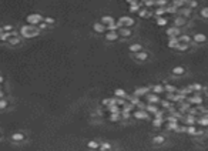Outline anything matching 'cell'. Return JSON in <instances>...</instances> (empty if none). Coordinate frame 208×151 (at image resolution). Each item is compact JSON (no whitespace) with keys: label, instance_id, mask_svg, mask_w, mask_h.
Masks as SVG:
<instances>
[{"label":"cell","instance_id":"obj_30","mask_svg":"<svg viewBox=\"0 0 208 151\" xmlns=\"http://www.w3.org/2000/svg\"><path fill=\"white\" fill-rule=\"evenodd\" d=\"M195 121H197V118H195L194 116H191V114L185 117V124H188V126H193V124H194Z\"/></svg>","mask_w":208,"mask_h":151},{"label":"cell","instance_id":"obj_14","mask_svg":"<svg viewBox=\"0 0 208 151\" xmlns=\"http://www.w3.org/2000/svg\"><path fill=\"white\" fill-rule=\"evenodd\" d=\"M188 103L190 104H201V103H203V99H201V96H200V94H195L194 97H190Z\"/></svg>","mask_w":208,"mask_h":151},{"label":"cell","instance_id":"obj_57","mask_svg":"<svg viewBox=\"0 0 208 151\" xmlns=\"http://www.w3.org/2000/svg\"><path fill=\"white\" fill-rule=\"evenodd\" d=\"M96 114H97V116H103V111H101V110H97V111H96Z\"/></svg>","mask_w":208,"mask_h":151},{"label":"cell","instance_id":"obj_54","mask_svg":"<svg viewBox=\"0 0 208 151\" xmlns=\"http://www.w3.org/2000/svg\"><path fill=\"white\" fill-rule=\"evenodd\" d=\"M188 6H190V9H194V7H197V6H198V3H197L195 0H190Z\"/></svg>","mask_w":208,"mask_h":151},{"label":"cell","instance_id":"obj_61","mask_svg":"<svg viewBox=\"0 0 208 151\" xmlns=\"http://www.w3.org/2000/svg\"><path fill=\"white\" fill-rule=\"evenodd\" d=\"M184 2H185V3H187V2H190V0H184Z\"/></svg>","mask_w":208,"mask_h":151},{"label":"cell","instance_id":"obj_55","mask_svg":"<svg viewBox=\"0 0 208 151\" xmlns=\"http://www.w3.org/2000/svg\"><path fill=\"white\" fill-rule=\"evenodd\" d=\"M163 107H164V109H168V107H171V104H170V101H163Z\"/></svg>","mask_w":208,"mask_h":151},{"label":"cell","instance_id":"obj_42","mask_svg":"<svg viewBox=\"0 0 208 151\" xmlns=\"http://www.w3.org/2000/svg\"><path fill=\"white\" fill-rule=\"evenodd\" d=\"M138 16H140V17H148V16H150V13L147 12V7H146V9L140 10V12H138Z\"/></svg>","mask_w":208,"mask_h":151},{"label":"cell","instance_id":"obj_25","mask_svg":"<svg viewBox=\"0 0 208 151\" xmlns=\"http://www.w3.org/2000/svg\"><path fill=\"white\" fill-rule=\"evenodd\" d=\"M113 104H117V99H104L103 100V106H106V107H110V106H113Z\"/></svg>","mask_w":208,"mask_h":151},{"label":"cell","instance_id":"obj_15","mask_svg":"<svg viewBox=\"0 0 208 151\" xmlns=\"http://www.w3.org/2000/svg\"><path fill=\"white\" fill-rule=\"evenodd\" d=\"M194 42L195 43H204V42H207V36L203 33H197L194 36Z\"/></svg>","mask_w":208,"mask_h":151},{"label":"cell","instance_id":"obj_58","mask_svg":"<svg viewBox=\"0 0 208 151\" xmlns=\"http://www.w3.org/2000/svg\"><path fill=\"white\" fill-rule=\"evenodd\" d=\"M0 99H5V94H3V91H2V89H0Z\"/></svg>","mask_w":208,"mask_h":151},{"label":"cell","instance_id":"obj_7","mask_svg":"<svg viewBox=\"0 0 208 151\" xmlns=\"http://www.w3.org/2000/svg\"><path fill=\"white\" fill-rule=\"evenodd\" d=\"M181 32H180V29L178 27H171V29H168V30H167V34H168V36H170V37H180L181 36Z\"/></svg>","mask_w":208,"mask_h":151},{"label":"cell","instance_id":"obj_53","mask_svg":"<svg viewBox=\"0 0 208 151\" xmlns=\"http://www.w3.org/2000/svg\"><path fill=\"white\" fill-rule=\"evenodd\" d=\"M37 29L40 30V32H42V30H46V29H47V24L44 23V22H42L40 24H37Z\"/></svg>","mask_w":208,"mask_h":151},{"label":"cell","instance_id":"obj_37","mask_svg":"<svg viewBox=\"0 0 208 151\" xmlns=\"http://www.w3.org/2000/svg\"><path fill=\"white\" fill-rule=\"evenodd\" d=\"M164 13H167V10L166 7H157L156 9V14H157V17H161Z\"/></svg>","mask_w":208,"mask_h":151},{"label":"cell","instance_id":"obj_40","mask_svg":"<svg viewBox=\"0 0 208 151\" xmlns=\"http://www.w3.org/2000/svg\"><path fill=\"white\" fill-rule=\"evenodd\" d=\"M156 6V0H144V7H153Z\"/></svg>","mask_w":208,"mask_h":151},{"label":"cell","instance_id":"obj_9","mask_svg":"<svg viewBox=\"0 0 208 151\" xmlns=\"http://www.w3.org/2000/svg\"><path fill=\"white\" fill-rule=\"evenodd\" d=\"M118 32H109V33L106 34V40L107 42H116V40H118Z\"/></svg>","mask_w":208,"mask_h":151},{"label":"cell","instance_id":"obj_59","mask_svg":"<svg viewBox=\"0 0 208 151\" xmlns=\"http://www.w3.org/2000/svg\"><path fill=\"white\" fill-rule=\"evenodd\" d=\"M3 81H5V79H3V77H2V76H0V84H2V83H3Z\"/></svg>","mask_w":208,"mask_h":151},{"label":"cell","instance_id":"obj_35","mask_svg":"<svg viewBox=\"0 0 208 151\" xmlns=\"http://www.w3.org/2000/svg\"><path fill=\"white\" fill-rule=\"evenodd\" d=\"M178 40H180V43H187V44H188V43L191 42V37L187 36V34H181L180 37H178Z\"/></svg>","mask_w":208,"mask_h":151},{"label":"cell","instance_id":"obj_45","mask_svg":"<svg viewBox=\"0 0 208 151\" xmlns=\"http://www.w3.org/2000/svg\"><path fill=\"white\" fill-rule=\"evenodd\" d=\"M181 13H183V16H184L185 19H187V17H190V16H191V9H183L181 10Z\"/></svg>","mask_w":208,"mask_h":151},{"label":"cell","instance_id":"obj_17","mask_svg":"<svg viewBox=\"0 0 208 151\" xmlns=\"http://www.w3.org/2000/svg\"><path fill=\"white\" fill-rule=\"evenodd\" d=\"M20 42H22V39H20L19 36H12L7 43H9L10 46H17V44H20Z\"/></svg>","mask_w":208,"mask_h":151},{"label":"cell","instance_id":"obj_24","mask_svg":"<svg viewBox=\"0 0 208 151\" xmlns=\"http://www.w3.org/2000/svg\"><path fill=\"white\" fill-rule=\"evenodd\" d=\"M164 141H166L164 136H156V137L153 138V143H154V144H157V146H160V144H164Z\"/></svg>","mask_w":208,"mask_h":151},{"label":"cell","instance_id":"obj_51","mask_svg":"<svg viewBox=\"0 0 208 151\" xmlns=\"http://www.w3.org/2000/svg\"><path fill=\"white\" fill-rule=\"evenodd\" d=\"M12 30H13V26H12V24H6V26H3V32H9V33H12Z\"/></svg>","mask_w":208,"mask_h":151},{"label":"cell","instance_id":"obj_21","mask_svg":"<svg viewBox=\"0 0 208 151\" xmlns=\"http://www.w3.org/2000/svg\"><path fill=\"white\" fill-rule=\"evenodd\" d=\"M146 110L148 111V113H153V114H156L157 111H158V107H157L156 104H150V103H147V107Z\"/></svg>","mask_w":208,"mask_h":151},{"label":"cell","instance_id":"obj_13","mask_svg":"<svg viewBox=\"0 0 208 151\" xmlns=\"http://www.w3.org/2000/svg\"><path fill=\"white\" fill-rule=\"evenodd\" d=\"M130 52L131 53H140V52H143V47H141V44H138V43H133L131 46H130Z\"/></svg>","mask_w":208,"mask_h":151},{"label":"cell","instance_id":"obj_1","mask_svg":"<svg viewBox=\"0 0 208 151\" xmlns=\"http://www.w3.org/2000/svg\"><path fill=\"white\" fill-rule=\"evenodd\" d=\"M20 34L26 39H32V37H36L40 34V30H39L36 26H32V24H24L22 26L20 29Z\"/></svg>","mask_w":208,"mask_h":151},{"label":"cell","instance_id":"obj_36","mask_svg":"<svg viewBox=\"0 0 208 151\" xmlns=\"http://www.w3.org/2000/svg\"><path fill=\"white\" fill-rule=\"evenodd\" d=\"M167 5H168V0H156L157 7H167Z\"/></svg>","mask_w":208,"mask_h":151},{"label":"cell","instance_id":"obj_28","mask_svg":"<svg viewBox=\"0 0 208 151\" xmlns=\"http://www.w3.org/2000/svg\"><path fill=\"white\" fill-rule=\"evenodd\" d=\"M13 34L9 33V32H3V33H0V40L2 42H9V39L12 37Z\"/></svg>","mask_w":208,"mask_h":151},{"label":"cell","instance_id":"obj_27","mask_svg":"<svg viewBox=\"0 0 208 151\" xmlns=\"http://www.w3.org/2000/svg\"><path fill=\"white\" fill-rule=\"evenodd\" d=\"M197 123H198L200 126H203V127H207V126H208V116L197 118Z\"/></svg>","mask_w":208,"mask_h":151},{"label":"cell","instance_id":"obj_5","mask_svg":"<svg viewBox=\"0 0 208 151\" xmlns=\"http://www.w3.org/2000/svg\"><path fill=\"white\" fill-rule=\"evenodd\" d=\"M148 91H150L148 87H138V89L134 90V96H137V97H144V96L148 94Z\"/></svg>","mask_w":208,"mask_h":151},{"label":"cell","instance_id":"obj_49","mask_svg":"<svg viewBox=\"0 0 208 151\" xmlns=\"http://www.w3.org/2000/svg\"><path fill=\"white\" fill-rule=\"evenodd\" d=\"M157 24H158V26H166L167 19H164V17H158V19H157Z\"/></svg>","mask_w":208,"mask_h":151},{"label":"cell","instance_id":"obj_18","mask_svg":"<svg viewBox=\"0 0 208 151\" xmlns=\"http://www.w3.org/2000/svg\"><path fill=\"white\" fill-rule=\"evenodd\" d=\"M87 147H89L90 150H99V148H100V143L96 141V140H90V141L87 143Z\"/></svg>","mask_w":208,"mask_h":151},{"label":"cell","instance_id":"obj_39","mask_svg":"<svg viewBox=\"0 0 208 151\" xmlns=\"http://www.w3.org/2000/svg\"><path fill=\"white\" fill-rule=\"evenodd\" d=\"M9 106V101L6 99H0V110H5Z\"/></svg>","mask_w":208,"mask_h":151},{"label":"cell","instance_id":"obj_26","mask_svg":"<svg viewBox=\"0 0 208 151\" xmlns=\"http://www.w3.org/2000/svg\"><path fill=\"white\" fill-rule=\"evenodd\" d=\"M134 24H136V19L126 16V23H124V27H131V26H134Z\"/></svg>","mask_w":208,"mask_h":151},{"label":"cell","instance_id":"obj_6","mask_svg":"<svg viewBox=\"0 0 208 151\" xmlns=\"http://www.w3.org/2000/svg\"><path fill=\"white\" fill-rule=\"evenodd\" d=\"M146 99H147V103H150V104H158L160 103V97H158V94H156V93L147 94Z\"/></svg>","mask_w":208,"mask_h":151},{"label":"cell","instance_id":"obj_41","mask_svg":"<svg viewBox=\"0 0 208 151\" xmlns=\"http://www.w3.org/2000/svg\"><path fill=\"white\" fill-rule=\"evenodd\" d=\"M43 22L47 24V26H52V24L56 23V20L53 19V17H44V20H43Z\"/></svg>","mask_w":208,"mask_h":151},{"label":"cell","instance_id":"obj_52","mask_svg":"<svg viewBox=\"0 0 208 151\" xmlns=\"http://www.w3.org/2000/svg\"><path fill=\"white\" fill-rule=\"evenodd\" d=\"M201 16H203L204 19H208V7H204V9L201 10Z\"/></svg>","mask_w":208,"mask_h":151},{"label":"cell","instance_id":"obj_3","mask_svg":"<svg viewBox=\"0 0 208 151\" xmlns=\"http://www.w3.org/2000/svg\"><path fill=\"white\" fill-rule=\"evenodd\" d=\"M133 117L137 120H146V118H148V111L147 110H136L133 113Z\"/></svg>","mask_w":208,"mask_h":151},{"label":"cell","instance_id":"obj_56","mask_svg":"<svg viewBox=\"0 0 208 151\" xmlns=\"http://www.w3.org/2000/svg\"><path fill=\"white\" fill-rule=\"evenodd\" d=\"M126 2H127L128 5H133V3H137L138 0H126Z\"/></svg>","mask_w":208,"mask_h":151},{"label":"cell","instance_id":"obj_32","mask_svg":"<svg viewBox=\"0 0 208 151\" xmlns=\"http://www.w3.org/2000/svg\"><path fill=\"white\" fill-rule=\"evenodd\" d=\"M151 89H153V93H156V94H160V93H163V91H164V87H163V86H160V84L153 86Z\"/></svg>","mask_w":208,"mask_h":151},{"label":"cell","instance_id":"obj_29","mask_svg":"<svg viewBox=\"0 0 208 151\" xmlns=\"http://www.w3.org/2000/svg\"><path fill=\"white\" fill-rule=\"evenodd\" d=\"M107 110H109L110 113H120V111H121V107L117 106V104H113V106L107 107Z\"/></svg>","mask_w":208,"mask_h":151},{"label":"cell","instance_id":"obj_16","mask_svg":"<svg viewBox=\"0 0 208 151\" xmlns=\"http://www.w3.org/2000/svg\"><path fill=\"white\" fill-rule=\"evenodd\" d=\"M114 96H116L117 99H127V93H126L123 89H117L114 91Z\"/></svg>","mask_w":208,"mask_h":151},{"label":"cell","instance_id":"obj_48","mask_svg":"<svg viewBox=\"0 0 208 151\" xmlns=\"http://www.w3.org/2000/svg\"><path fill=\"white\" fill-rule=\"evenodd\" d=\"M173 5H174L175 7H181V6L185 5V2H184V0H174V2H173Z\"/></svg>","mask_w":208,"mask_h":151},{"label":"cell","instance_id":"obj_33","mask_svg":"<svg viewBox=\"0 0 208 151\" xmlns=\"http://www.w3.org/2000/svg\"><path fill=\"white\" fill-rule=\"evenodd\" d=\"M127 99H128V101L131 104H134V106H137V104L140 103V97H137V96H131V97H128L127 96Z\"/></svg>","mask_w":208,"mask_h":151},{"label":"cell","instance_id":"obj_4","mask_svg":"<svg viewBox=\"0 0 208 151\" xmlns=\"http://www.w3.org/2000/svg\"><path fill=\"white\" fill-rule=\"evenodd\" d=\"M117 32H118V36H120V37H123V39H127V37H130V36L133 34V32H131V29H130V27H120Z\"/></svg>","mask_w":208,"mask_h":151},{"label":"cell","instance_id":"obj_47","mask_svg":"<svg viewBox=\"0 0 208 151\" xmlns=\"http://www.w3.org/2000/svg\"><path fill=\"white\" fill-rule=\"evenodd\" d=\"M177 49H178V50H181V52H184V50H187V49H188V44H187V43H180V44L177 46Z\"/></svg>","mask_w":208,"mask_h":151},{"label":"cell","instance_id":"obj_38","mask_svg":"<svg viewBox=\"0 0 208 151\" xmlns=\"http://www.w3.org/2000/svg\"><path fill=\"white\" fill-rule=\"evenodd\" d=\"M187 133L191 134V136H195V134L198 133V130H197L195 127H193V126H188V127H187Z\"/></svg>","mask_w":208,"mask_h":151},{"label":"cell","instance_id":"obj_50","mask_svg":"<svg viewBox=\"0 0 208 151\" xmlns=\"http://www.w3.org/2000/svg\"><path fill=\"white\" fill-rule=\"evenodd\" d=\"M164 90H166V91H168V93H175V91H177V89H175L174 86H166V87H164Z\"/></svg>","mask_w":208,"mask_h":151},{"label":"cell","instance_id":"obj_34","mask_svg":"<svg viewBox=\"0 0 208 151\" xmlns=\"http://www.w3.org/2000/svg\"><path fill=\"white\" fill-rule=\"evenodd\" d=\"M100 151H109L111 150V144L110 143H103V144H100Z\"/></svg>","mask_w":208,"mask_h":151},{"label":"cell","instance_id":"obj_20","mask_svg":"<svg viewBox=\"0 0 208 151\" xmlns=\"http://www.w3.org/2000/svg\"><path fill=\"white\" fill-rule=\"evenodd\" d=\"M180 44V40L178 37H170V42H168V47H173V49H177V46Z\"/></svg>","mask_w":208,"mask_h":151},{"label":"cell","instance_id":"obj_46","mask_svg":"<svg viewBox=\"0 0 208 151\" xmlns=\"http://www.w3.org/2000/svg\"><path fill=\"white\" fill-rule=\"evenodd\" d=\"M166 10H167V13H175V12H177V7H175L174 5H171V6H167Z\"/></svg>","mask_w":208,"mask_h":151},{"label":"cell","instance_id":"obj_11","mask_svg":"<svg viewBox=\"0 0 208 151\" xmlns=\"http://www.w3.org/2000/svg\"><path fill=\"white\" fill-rule=\"evenodd\" d=\"M12 141L14 143H22L24 140V134L23 133H14V134H12Z\"/></svg>","mask_w":208,"mask_h":151},{"label":"cell","instance_id":"obj_44","mask_svg":"<svg viewBox=\"0 0 208 151\" xmlns=\"http://www.w3.org/2000/svg\"><path fill=\"white\" fill-rule=\"evenodd\" d=\"M190 89L193 90V91H201V90H203V86L201 84H193V86H190Z\"/></svg>","mask_w":208,"mask_h":151},{"label":"cell","instance_id":"obj_19","mask_svg":"<svg viewBox=\"0 0 208 151\" xmlns=\"http://www.w3.org/2000/svg\"><path fill=\"white\" fill-rule=\"evenodd\" d=\"M133 110H134V104H131V103H126L121 107V111H124V113H131Z\"/></svg>","mask_w":208,"mask_h":151},{"label":"cell","instance_id":"obj_8","mask_svg":"<svg viewBox=\"0 0 208 151\" xmlns=\"http://www.w3.org/2000/svg\"><path fill=\"white\" fill-rule=\"evenodd\" d=\"M93 30H94L96 33H104L106 30H107V27L104 26L101 22H99V23H94L93 24Z\"/></svg>","mask_w":208,"mask_h":151},{"label":"cell","instance_id":"obj_60","mask_svg":"<svg viewBox=\"0 0 208 151\" xmlns=\"http://www.w3.org/2000/svg\"><path fill=\"white\" fill-rule=\"evenodd\" d=\"M0 33H3V27H0Z\"/></svg>","mask_w":208,"mask_h":151},{"label":"cell","instance_id":"obj_10","mask_svg":"<svg viewBox=\"0 0 208 151\" xmlns=\"http://www.w3.org/2000/svg\"><path fill=\"white\" fill-rule=\"evenodd\" d=\"M100 22H101V23H103L104 26H106V27H107V26H110V24L116 23V19H113V17H111V16H103V17H101V20H100Z\"/></svg>","mask_w":208,"mask_h":151},{"label":"cell","instance_id":"obj_63","mask_svg":"<svg viewBox=\"0 0 208 151\" xmlns=\"http://www.w3.org/2000/svg\"><path fill=\"white\" fill-rule=\"evenodd\" d=\"M0 42H2V40H0Z\"/></svg>","mask_w":208,"mask_h":151},{"label":"cell","instance_id":"obj_22","mask_svg":"<svg viewBox=\"0 0 208 151\" xmlns=\"http://www.w3.org/2000/svg\"><path fill=\"white\" fill-rule=\"evenodd\" d=\"M184 73H185V69L181 66H177L173 69V74H175V76H183Z\"/></svg>","mask_w":208,"mask_h":151},{"label":"cell","instance_id":"obj_23","mask_svg":"<svg viewBox=\"0 0 208 151\" xmlns=\"http://www.w3.org/2000/svg\"><path fill=\"white\" fill-rule=\"evenodd\" d=\"M185 23H187V19H185V17H177V19L174 20L175 27H180V26H184Z\"/></svg>","mask_w":208,"mask_h":151},{"label":"cell","instance_id":"obj_62","mask_svg":"<svg viewBox=\"0 0 208 151\" xmlns=\"http://www.w3.org/2000/svg\"><path fill=\"white\" fill-rule=\"evenodd\" d=\"M109 151H113V150H109Z\"/></svg>","mask_w":208,"mask_h":151},{"label":"cell","instance_id":"obj_31","mask_svg":"<svg viewBox=\"0 0 208 151\" xmlns=\"http://www.w3.org/2000/svg\"><path fill=\"white\" fill-rule=\"evenodd\" d=\"M163 121H164L163 117H156L153 120V126H154V127H161V126H163Z\"/></svg>","mask_w":208,"mask_h":151},{"label":"cell","instance_id":"obj_2","mask_svg":"<svg viewBox=\"0 0 208 151\" xmlns=\"http://www.w3.org/2000/svg\"><path fill=\"white\" fill-rule=\"evenodd\" d=\"M44 20V17H43L42 14L39 13H32L29 14L27 17H26V22H27V24H32V26H37V24H40Z\"/></svg>","mask_w":208,"mask_h":151},{"label":"cell","instance_id":"obj_12","mask_svg":"<svg viewBox=\"0 0 208 151\" xmlns=\"http://www.w3.org/2000/svg\"><path fill=\"white\" fill-rule=\"evenodd\" d=\"M134 57H136V60H138V62H144V60H147V59H148V53H147V52L136 53V54H134Z\"/></svg>","mask_w":208,"mask_h":151},{"label":"cell","instance_id":"obj_43","mask_svg":"<svg viewBox=\"0 0 208 151\" xmlns=\"http://www.w3.org/2000/svg\"><path fill=\"white\" fill-rule=\"evenodd\" d=\"M118 120H120V113H111L110 121H118Z\"/></svg>","mask_w":208,"mask_h":151}]
</instances>
